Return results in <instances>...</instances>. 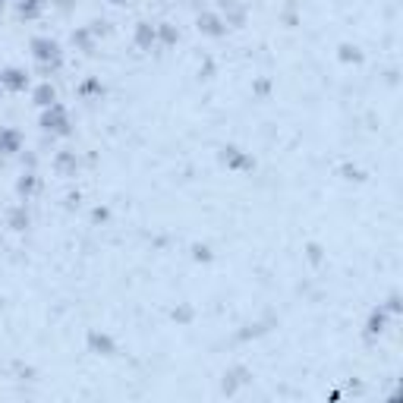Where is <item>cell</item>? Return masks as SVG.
Listing matches in <instances>:
<instances>
[{"label": "cell", "instance_id": "9c48e42d", "mask_svg": "<svg viewBox=\"0 0 403 403\" xmlns=\"http://www.w3.org/2000/svg\"><path fill=\"white\" fill-rule=\"evenodd\" d=\"M133 41H136V48H139V50H151V48H155V41H158V26H151V23H139V26H136Z\"/></svg>", "mask_w": 403, "mask_h": 403}, {"label": "cell", "instance_id": "d6986e66", "mask_svg": "<svg viewBox=\"0 0 403 403\" xmlns=\"http://www.w3.org/2000/svg\"><path fill=\"white\" fill-rule=\"evenodd\" d=\"M79 92H82V95H101V92H104V85H101V82H95V79H92V82H85Z\"/></svg>", "mask_w": 403, "mask_h": 403}, {"label": "cell", "instance_id": "ac0fdd59", "mask_svg": "<svg viewBox=\"0 0 403 403\" xmlns=\"http://www.w3.org/2000/svg\"><path fill=\"white\" fill-rule=\"evenodd\" d=\"M385 309L391 312V318H397V315H403V303H400V293H391V296H387Z\"/></svg>", "mask_w": 403, "mask_h": 403}, {"label": "cell", "instance_id": "7402d4cb", "mask_svg": "<svg viewBox=\"0 0 403 403\" xmlns=\"http://www.w3.org/2000/svg\"><path fill=\"white\" fill-rule=\"evenodd\" d=\"M343 173H347V180H362V171H359V167H343Z\"/></svg>", "mask_w": 403, "mask_h": 403}, {"label": "cell", "instance_id": "5bb4252c", "mask_svg": "<svg viewBox=\"0 0 403 403\" xmlns=\"http://www.w3.org/2000/svg\"><path fill=\"white\" fill-rule=\"evenodd\" d=\"M72 45L82 48V50H92L95 48V28H76V32H72Z\"/></svg>", "mask_w": 403, "mask_h": 403}, {"label": "cell", "instance_id": "4fadbf2b", "mask_svg": "<svg viewBox=\"0 0 403 403\" xmlns=\"http://www.w3.org/2000/svg\"><path fill=\"white\" fill-rule=\"evenodd\" d=\"M54 167H57V173H60V177H72V173H76V167H79V161H76L72 151H63V155L54 158Z\"/></svg>", "mask_w": 403, "mask_h": 403}, {"label": "cell", "instance_id": "52a82bcc", "mask_svg": "<svg viewBox=\"0 0 403 403\" xmlns=\"http://www.w3.org/2000/svg\"><path fill=\"white\" fill-rule=\"evenodd\" d=\"M387 321H391V312L385 309V306H378V309L369 312V318H365V337H381L387 331Z\"/></svg>", "mask_w": 403, "mask_h": 403}, {"label": "cell", "instance_id": "5b68a950", "mask_svg": "<svg viewBox=\"0 0 403 403\" xmlns=\"http://www.w3.org/2000/svg\"><path fill=\"white\" fill-rule=\"evenodd\" d=\"M221 164L230 167V171H252L255 161L249 158L243 149H237V145H224L221 149Z\"/></svg>", "mask_w": 403, "mask_h": 403}, {"label": "cell", "instance_id": "e0dca14e", "mask_svg": "<svg viewBox=\"0 0 403 403\" xmlns=\"http://www.w3.org/2000/svg\"><path fill=\"white\" fill-rule=\"evenodd\" d=\"M340 60L343 63H362V50L356 45H340Z\"/></svg>", "mask_w": 403, "mask_h": 403}, {"label": "cell", "instance_id": "7a4b0ae2", "mask_svg": "<svg viewBox=\"0 0 403 403\" xmlns=\"http://www.w3.org/2000/svg\"><path fill=\"white\" fill-rule=\"evenodd\" d=\"M38 127L50 136H70L72 133V123H70V111L57 101L50 107H41V117H38Z\"/></svg>", "mask_w": 403, "mask_h": 403}, {"label": "cell", "instance_id": "ffe728a7", "mask_svg": "<svg viewBox=\"0 0 403 403\" xmlns=\"http://www.w3.org/2000/svg\"><path fill=\"white\" fill-rule=\"evenodd\" d=\"M195 259H199V262H211V249L208 246H195Z\"/></svg>", "mask_w": 403, "mask_h": 403}, {"label": "cell", "instance_id": "44dd1931", "mask_svg": "<svg viewBox=\"0 0 403 403\" xmlns=\"http://www.w3.org/2000/svg\"><path fill=\"white\" fill-rule=\"evenodd\" d=\"M50 4H54L60 13H70L72 10V0H50Z\"/></svg>", "mask_w": 403, "mask_h": 403}, {"label": "cell", "instance_id": "8fae6325", "mask_svg": "<svg viewBox=\"0 0 403 403\" xmlns=\"http://www.w3.org/2000/svg\"><path fill=\"white\" fill-rule=\"evenodd\" d=\"M32 101H35V107H50V104H57V89L45 79V82H38V85L32 89Z\"/></svg>", "mask_w": 403, "mask_h": 403}, {"label": "cell", "instance_id": "d4e9b609", "mask_svg": "<svg viewBox=\"0 0 403 403\" xmlns=\"http://www.w3.org/2000/svg\"><path fill=\"white\" fill-rule=\"evenodd\" d=\"M107 4H114V6H123V4H129V0H107Z\"/></svg>", "mask_w": 403, "mask_h": 403}, {"label": "cell", "instance_id": "4316f807", "mask_svg": "<svg viewBox=\"0 0 403 403\" xmlns=\"http://www.w3.org/2000/svg\"><path fill=\"white\" fill-rule=\"evenodd\" d=\"M0 4H6V0H0Z\"/></svg>", "mask_w": 403, "mask_h": 403}, {"label": "cell", "instance_id": "2e32d148", "mask_svg": "<svg viewBox=\"0 0 403 403\" xmlns=\"http://www.w3.org/2000/svg\"><path fill=\"white\" fill-rule=\"evenodd\" d=\"M158 38H161V45H164V48H171V45H177L180 32H177V28H173L171 23H161V26H158Z\"/></svg>", "mask_w": 403, "mask_h": 403}, {"label": "cell", "instance_id": "ba28073f", "mask_svg": "<svg viewBox=\"0 0 403 403\" xmlns=\"http://www.w3.org/2000/svg\"><path fill=\"white\" fill-rule=\"evenodd\" d=\"M199 32L208 38H224L227 35V23L217 13H199Z\"/></svg>", "mask_w": 403, "mask_h": 403}, {"label": "cell", "instance_id": "3957f363", "mask_svg": "<svg viewBox=\"0 0 403 403\" xmlns=\"http://www.w3.org/2000/svg\"><path fill=\"white\" fill-rule=\"evenodd\" d=\"M0 85H4V92L23 95L26 89H32V79H28V72H26V70H19V67H6V70H0Z\"/></svg>", "mask_w": 403, "mask_h": 403}, {"label": "cell", "instance_id": "484cf974", "mask_svg": "<svg viewBox=\"0 0 403 403\" xmlns=\"http://www.w3.org/2000/svg\"><path fill=\"white\" fill-rule=\"evenodd\" d=\"M0 95H4V85H0Z\"/></svg>", "mask_w": 403, "mask_h": 403}, {"label": "cell", "instance_id": "277c9868", "mask_svg": "<svg viewBox=\"0 0 403 403\" xmlns=\"http://www.w3.org/2000/svg\"><path fill=\"white\" fill-rule=\"evenodd\" d=\"M85 343H89V353H95V356H114L117 353V340L107 331H98V328H92V331L85 334Z\"/></svg>", "mask_w": 403, "mask_h": 403}, {"label": "cell", "instance_id": "6da1fadb", "mask_svg": "<svg viewBox=\"0 0 403 403\" xmlns=\"http://www.w3.org/2000/svg\"><path fill=\"white\" fill-rule=\"evenodd\" d=\"M28 50H32V60L38 63L41 72H57L63 67V48L48 35H35L28 41Z\"/></svg>", "mask_w": 403, "mask_h": 403}, {"label": "cell", "instance_id": "30bf717a", "mask_svg": "<svg viewBox=\"0 0 403 403\" xmlns=\"http://www.w3.org/2000/svg\"><path fill=\"white\" fill-rule=\"evenodd\" d=\"M16 4V16L19 19H38L48 10L50 0H13Z\"/></svg>", "mask_w": 403, "mask_h": 403}, {"label": "cell", "instance_id": "9a60e30c", "mask_svg": "<svg viewBox=\"0 0 403 403\" xmlns=\"http://www.w3.org/2000/svg\"><path fill=\"white\" fill-rule=\"evenodd\" d=\"M10 227H13V230H26V227H28V211H26V205H16V208H10Z\"/></svg>", "mask_w": 403, "mask_h": 403}, {"label": "cell", "instance_id": "8992f818", "mask_svg": "<svg viewBox=\"0 0 403 403\" xmlns=\"http://www.w3.org/2000/svg\"><path fill=\"white\" fill-rule=\"evenodd\" d=\"M23 133L16 127H0V155H19L23 151Z\"/></svg>", "mask_w": 403, "mask_h": 403}, {"label": "cell", "instance_id": "603a6c76", "mask_svg": "<svg viewBox=\"0 0 403 403\" xmlns=\"http://www.w3.org/2000/svg\"><path fill=\"white\" fill-rule=\"evenodd\" d=\"M309 259H312V265H318V262H321V249L315 246V243L309 246Z\"/></svg>", "mask_w": 403, "mask_h": 403}, {"label": "cell", "instance_id": "7c38bea8", "mask_svg": "<svg viewBox=\"0 0 403 403\" xmlns=\"http://www.w3.org/2000/svg\"><path fill=\"white\" fill-rule=\"evenodd\" d=\"M41 189V180H38V173H23L19 177V183H16V193L23 195V199H32L35 193Z\"/></svg>", "mask_w": 403, "mask_h": 403}, {"label": "cell", "instance_id": "cb8c5ba5", "mask_svg": "<svg viewBox=\"0 0 403 403\" xmlns=\"http://www.w3.org/2000/svg\"><path fill=\"white\" fill-rule=\"evenodd\" d=\"M92 217H95V221H107V211H104V208H95Z\"/></svg>", "mask_w": 403, "mask_h": 403}]
</instances>
